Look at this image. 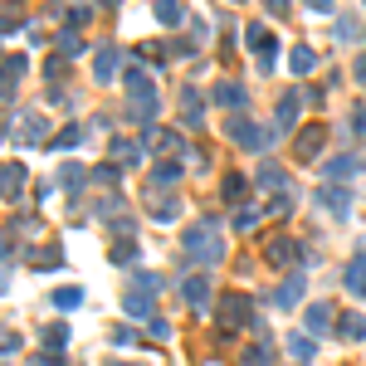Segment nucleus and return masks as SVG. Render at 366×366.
I'll use <instances>...</instances> for the list:
<instances>
[{"label":"nucleus","instance_id":"9","mask_svg":"<svg viewBox=\"0 0 366 366\" xmlns=\"http://www.w3.org/2000/svg\"><path fill=\"white\" fill-rule=\"evenodd\" d=\"M327 327H332V308H327V303H318V308L308 313V332H318V337H322Z\"/></svg>","mask_w":366,"mask_h":366},{"label":"nucleus","instance_id":"3","mask_svg":"<svg viewBox=\"0 0 366 366\" xmlns=\"http://www.w3.org/2000/svg\"><path fill=\"white\" fill-rule=\"evenodd\" d=\"M181 293H185V303H190V308H205V303H210V283H205V278H185Z\"/></svg>","mask_w":366,"mask_h":366},{"label":"nucleus","instance_id":"17","mask_svg":"<svg viewBox=\"0 0 366 366\" xmlns=\"http://www.w3.org/2000/svg\"><path fill=\"white\" fill-rule=\"evenodd\" d=\"M157 15H162V20H166V25H181V5H176V0H162V5H157Z\"/></svg>","mask_w":366,"mask_h":366},{"label":"nucleus","instance_id":"8","mask_svg":"<svg viewBox=\"0 0 366 366\" xmlns=\"http://www.w3.org/2000/svg\"><path fill=\"white\" fill-rule=\"evenodd\" d=\"M112 64H117V49H112V44H103V49H98V69H93V79H103V84H107V79H112Z\"/></svg>","mask_w":366,"mask_h":366},{"label":"nucleus","instance_id":"15","mask_svg":"<svg viewBox=\"0 0 366 366\" xmlns=\"http://www.w3.org/2000/svg\"><path fill=\"white\" fill-rule=\"evenodd\" d=\"M288 352H293V362H313V342L308 337H288Z\"/></svg>","mask_w":366,"mask_h":366},{"label":"nucleus","instance_id":"11","mask_svg":"<svg viewBox=\"0 0 366 366\" xmlns=\"http://www.w3.org/2000/svg\"><path fill=\"white\" fill-rule=\"evenodd\" d=\"M79 303H84V288H59V293H54V308H59V313H69V308H79Z\"/></svg>","mask_w":366,"mask_h":366},{"label":"nucleus","instance_id":"27","mask_svg":"<svg viewBox=\"0 0 366 366\" xmlns=\"http://www.w3.org/2000/svg\"><path fill=\"white\" fill-rule=\"evenodd\" d=\"M107 366H122V362H107Z\"/></svg>","mask_w":366,"mask_h":366},{"label":"nucleus","instance_id":"16","mask_svg":"<svg viewBox=\"0 0 366 366\" xmlns=\"http://www.w3.org/2000/svg\"><path fill=\"white\" fill-rule=\"evenodd\" d=\"M215 103H244V89L240 84H220L215 89Z\"/></svg>","mask_w":366,"mask_h":366},{"label":"nucleus","instance_id":"23","mask_svg":"<svg viewBox=\"0 0 366 366\" xmlns=\"http://www.w3.org/2000/svg\"><path fill=\"white\" fill-rule=\"evenodd\" d=\"M176 176H181L176 166H157V181H152V185H171V181H176Z\"/></svg>","mask_w":366,"mask_h":366},{"label":"nucleus","instance_id":"21","mask_svg":"<svg viewBox=\"0 0 366 366\" xmlns=\"http://www.w3.org/2000/svg\"><path fill=\"white\" fill-rule=\"evenodd\" d=\"M259 181L264 185H283V171H278L274 162H264V166H259Z\"/></svg>","mask_w":366,"mask_h":366},{"label":"nucleus","instance_id":"5","mask_svg":"<svg viewBox=\"0 0 366 366\" xmlns=\"http://www.w3.org/2000/svg\"><path fill=\"white\" fill-rule=\"evenodd\" d=\"M298 298H303V274H288L283 288H278V308H293Z\"/></svg>","mask_w":366,"mask_h":366},{"label":"nucleus","instance_id":"24","mask_svg":"<svg viewBox=\"0 0 366 366\" xmlns=\"http://www.w3.org/2000/svg\"><path fill=\"white\" fill-rule=\"evenodd\" d=\"M288 254H293V244H288V240H278V244H269V259H274V264H278V259H288Z\"/></svg>","mask_w":366,"mask_h":366},{"label":"nucleus","instance_id":"20","mask_svg":"<svg viewBox=\"0 0 366 366\" xmlns=\"http://www.w3.org/2000/svg\"><path fill=\"white\" fill-rule=\"evenodd\" d=\"M293 74H313V49H293Z\"/></svg>","mask_w":366,"mask_h":366},{"label":"nucleus","instance_id":"7","mask_svg":"<svg viewBox=\"0 0 366 366\" xmlns=\"http://www.w3.org/2000/svg\"><path fill=\"white\" fill-rule=\"evenodd\" d=\"M337 332H342L347 342H357V337H366V318H362V313H347V318L337 322Z\"/></svg>","mask_w":366,"mask_h":366},{"label":"nucleus","instance_id":"26","mask_svg":"<svg viewBox=\"0 0 366 366\" xmlns=\"http://www.w3.org/2000/svg\"><path fill=\"white\" fill-rule=\"evenodd\" d=\"M308 5H313V10H332V0H308Z\"/></svg>","mask_w":366,"mask_h":366},{"label":"nucleus","instance_id":"14","mask_svg":"<svg viewBox=\"0 0 366 366\" xmlns=\"http://www.w3.org/2000/svg\"><path fill=\"white\" fill-rule=\"evenodd\" d=\"M318 195H322V200H327V205H332L337 215H347V190H332V185H322Z\"/></svg>","mask_w":366,"mask_h":366},{"label":"nucleus","instance_id":"4","mask_svg":"<svg viewBox=\"0 0 366 366\" xmlns=\"http://www.w3.org/2000/svg\"><path fill=\"white\" fill-rule=\"evenodd\" d=\"M318 152H322V127H308V132L298 137V157H303V162H313Z\"/></svg>","mask_w":366,"mask_h":366},{"label":"nucleus","instance_id":"12","mask_svg":"<svg viewBox=\"0 0 366 366\" xmlns=\"http://www.w3.org/2000/svg\"><path fill=\"white\" fill-rule=\"evenodd\" d=\"M249 44H254V49H259V54H264V59H269V54H274V39H269V30H259V25H254V30H249Z\"/></svg>","mask_w":366,"mask_h":366},{"label":"nucleus","instance_id":"22","mask_svg":"<svg viewBox=\"0 0 366 366\" xmlns=\"http://www.w3.org/2000/svg\"><path fill=\"white\" fill-rule=\"evenodd\" d=\"M127 313H132V318H147V298L132 293V298H127Z\"/></svg>","mask_w":366,"mask_h":366},{"label":"nucleus","instance_id":"1","mask_svg":"<svg viewBox=\"0 0 366 366\" xmlns=\"http://www.w3.org/2000/svg\"><path fill=\"white\" fill-rule=\"evenodd\" d=\"M185 249H190V254H200L205 264H220V259H225V244H220L210 230H190V235H185Z\"/></svg>","mask_w":366,"mask_h":366},{"label":"nucleus","instance_id":"2","mask_svg":"<svg viewBox=\"0 0 366 366\" xmlns=\"http://www.w3.org/2000/svg\"><path fill=\"white\" fill-rule=\"evenodd\" d=\"M244 322H249V298L230 293V298H225V308H220V327L230 332V327H244Z\"/></svg>","mask_w":366,"mask_h":366},{"label":"nucleus","instance_id":"13","mask_svg":"<svg viewBox=\"0 0 366 366\" xmlns=\"http://www.w3.org/2000/svg\"><path fill=\"white\" fill-rule=\"evenodd\" d=\"M293 117H298V98L288 93V98H283V107H278V127L288 132V127H293Z\"/></svg>","mask_w":366,"mask_h":366},{"label":"nucleus","instance_id":"10","mask_svg":"<svg viewBox=\"0 0 366 366\" xmlns=\"http://www.w3.org/2000/svg\"><path fill=\"white\" fill-rule=\"evenodd\" d=\"M20 181H25V166H5L0 171V190L5 195H20Z\"/></svg>","mask_w":366,"mask_h":366},{"label":"nucleus","instance_id":"19","mask_svg":"<svg viewBox=\"0 0 366 366\" xmlns=\"http://www.w3.org/2000/svg\"><path fill=\"white\" fill-rule=\"evenodd\" d=\"M225 195H230V200H244V195H249V181H244V176H230V181H225Z\"/></svg>","mask_w":366,"mask_h":366},{"label":"nucleus","instance_id":"18","mask_svg":"<svg viewBox=\"0 0 366 366\" xmlns=\"http://www.w3.org/2000/svg\"><path fill=\"white\" fill-rule=\"evenodd\" d=\"M347 288H352L357 298L366 293V269H362V264H352V269H347Z\"/></svg>","mask_w":366,"mask_h":366},{"label":"nucleus","instance_id":"25","mask_svg":"<svg viewBox=\"0 0 366 366\" xmlns=\"http://www.w3.org/2000/svg\"><path fill=\"white\" fill-rule=\"evenodd\" d=\"M112 342H117V347H132V342H137V332H127V327H117V332H112Z\"/></svg>","mask_w":366,"mask_h":366},{"label":"nucleus","instance_id":"6","mask_svg":"<svg viewBox=\"0 0 366 366\" xmlns=\"http://www.w3.org/2000/svg\"><path fill=\"white\" fill-rule=\"evenodd\" d=\"M230 132H235V142H244V147H254V152H259V147H264V142H269V137H264V132H259V127H249V122H235V127H230Z\"/></svg>","mask_w":366,"mask_h":366}]
</instances>
